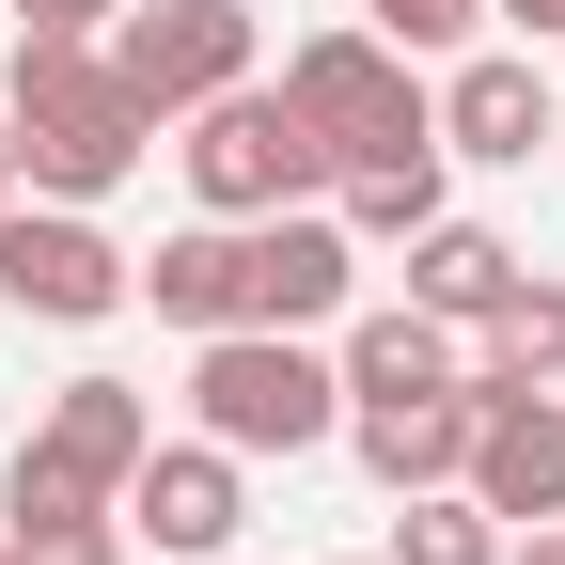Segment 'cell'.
<instances>
[{
  "mask_svg": "<svg viewBox=\"0 0 565 565\" xmlns=\"http://www.w3.org/2000/svg\"><path fill=\"white\" fill-rule=\"evenodd\" d=\"M503 565H565V519H519V534H503Z\"/></svg>",
  "mask_w": 565,
  "mask_h": 565,
  "instance_id": "obj_23",
  "label": "cell"
},
{
  "mask_svg": "<svg viewBox=\"0 0 565 565\" xmlns=\"http://www.w3.org/2000/svg\"><path fill=\"white\" fill-rule=\"evenodd\" d=\"M32 456H47V471H79L95 503H126V471L158 456V393H141V377H63L47 424H32Z\"/></svg>",
  "mask_w": 565,
  "mask_h": 565,
  "instance_id": "obj_11",
  "label": "cell"
},
{
  "mask_svg": "<svg viewBox=\"0 0 565 565\" xmlns=\"http://www.w3.org/2000/svg\"><path fill=\"white\" fill-rule=\"evenodd\" d=\"M0 17H17V32H110L126 0H0Z\"/></svg>",
  "mask_w": 565,
  "mask_h": 565,
  "instance_id": "obj_21",
  "label": "cell"
},
{
  "mask_svg": "<svg viewBox=\"0 0 565 565\" xmlns=\"http://www.w3.org/2000/svg\"><path fill=\"white\" fill-rule=\"evenodd\" d=\"M503 32H534V47H565V0H487Z\"/></svg>",
  "mask_w": 565,
  "mask_h": 565,
  "instance_id": "obj_22",
  "label": "cell"
},
{
  "mask_svg": "<svg viewBox=\"0 0 565 565\" xmlns=\"http://www.w3.org/2000/svg\"><path fill=\"white\" fill-rule=\"evenodd\" d=\"M393 565H503V519L471 487H408L393 503Z\"/></svg>",
  "mask_w": 565,
  "mask_h": 565,
  "instance_id": "obj_18",
  "label": "cell"
},
{
  "mask_svg": "<svg viewBox=\"0 0 565 565\" xmlns=\"http://www.w3.org/2000/svg\"><path fill=\"white\" fill-rule=\"evenodd\" d=\"M282 110H299L330 141V173L345 158H408V141H440V79L377 32V17H345V32H299L282 47Z\"/></svg>",
  "mask_w": 565,
  "mask_h": 565,
  "instance_id": "obj_3",
  "label": "cell"
},
{
  "mask_svg": "<svg viewBox=\"0 0 565 565\" xmlns=\"http://www.w3.org/2000/svg\"><path fill=\"white\" fill-rule=\"evenodd\" d=\"M0 110H17V158H32L47 204H110L141 158H158V110L110 79V32H17Z\"/></svg>",
  "mask_w": 565,
  "mask_h": 565,
  "instance_id": "obj_1",
  "label": "cell"
},
{
  "mask_svg": "<svg viewBox=\"0 0 565 565\" xmlns=\"http://www.w3.org/2000/svg\"><path fill=\"white\" fill-rule=\"evenodd\" d=\"M17 189H32V158H17V110H0V204H17Z\"/></svg>",
  "mask_w": 565,
  "mask_h": 565,
  "instance_id": "obj_24",
  "label": "cell"
},
{
  "mask_svg": "<svg viewBox=\"0 0 565 565\" xmlns=\"http://www.w3.org/2000/svg\"><path fill=\"white\" fill-rule=\"evenodd\" d=\"M440 204H456V158H440V141H408V158H345V173H330V221L362 236V252H408Z\"/></svg>",
  "mask_w": 565,
  "mask_h": 565,
  "instance_id": "obj_15",
  "label": "cell"
},
{
  "mask_svg": "<svg viewBox=\"0 0 565 565\" xmlns=\"http://www.w3.org/2000/svg\"><path fill=\"white\" fill-rule=\"evenodd\" d=\"M236 519H252V456H221L204 424L126 471V550H158V565H221Z\"/></svg>",
  "mask_w": 565,
  "mask_h": 565,
  "instance_id": "obj_7",
  "label": "cell"
},
{
  "mask_svg": "<svg viewBox=\"0 0 565 565\" xmlns=\"http://www.w3.org/2000/svg\"><path fill=\"white\" fill-rule=\"evenodd\" d=\"M189 424H204V440H221V456H330L345 440V362H330V345L315 330H204L189 345Z\"/></svg>",
  "mask_w": 565,
  "mask_h": 565,
  "instance_id": "obj_2",
  "label": "cell"
},
{
  "mask_svg": "<svg viewBox=\"0 0 565 565\" xmlns=\"http://www.w3.org/2000/svg\"><path fill=\"white\" fill-rule=\"evenodd\" d=\"M345 440H362V471L393 487V503H408V487H456V471H471V377H456V393H362Z\"/></svg>",
  "mask_w": 565,
  "mask_h": 565,
  "instance_id": "obj_14",
  "label": "cell"
},
{
  "mask_svg": "<svg viewBox=\"0 0 565 565\" xmlns=\"http://www.w3.org/2000/svg\"><path fill=\"white\" fill-rule=\"evenodd\" d=\"M0 565H32V550H17V534H0Z\"/></svg>",
  "mask_w": 565,
  "mask_h": 565,
  "instance_id": "obj_25",
  "label": "cell"
},
{
  "mask_svg": "<svg viewBox=\"0 0 565 565\" xmlns=\"http://www.w3.org/2000/svg\"><path fill=\"white\" fill-rule=\"evenodd\" d=\"M471 393H565V282H503V299L471 315Z\"/></svg>",
  "mask_w": 565,
  "mask_h": 565,
  "instance_id": "obj_16",
  "label": "cell"
},
{
  "mask_svg": "<svg viewBox=\"0 0 565 565\" xmlns=\"http://www.w3.org/2000/svg\"><path fill=\"white\" fill-rule=\"evenodd\" d=\"M471 503L487 519H565V393H471Z\"/></svg>",
  "mask_w": 565,
  "mask_h": 565,
  "instance_id": "obj_10",
  "label": "cell"
},
{
  "mask_svg": "<svg viewBox=\"0 0 565 565\" xmlns=\"http://www.w3.org/2000/svg\"><path fill=\"white\" fill-rule=\"evenodd\" d=\"M503 282H519V236H487V221H456V204H440V221L408 236V299H424V315H456V330H471L487 299H503Z\"/></svg>",
  "mask_w": 565,
  "mask_h": 565,
  "instance_id": "obj_17",
  "label": "cell"
},
{
  "mask_svg": "<svg viewBox=\"0 0 565 565\" xmlns=\"http://www.w3.org/2000/svg\"><path fill=\"white\" fill-rule=\"evenodd\" d=\"M330 362H345V408H362V393H456L471 377V330L424 315V299H362L330 330Z\"/></svg>",
  "mask_w": 565,
  "mask_h": 565,
  "instance_id": "obj_12",
  "label": "cell"
},
{
  "mask_svg": "<svg viewBox=\"0 0 565 565\" xmlns=\"http://www.w3.org/2000/svg\"><path fill=\"white\" fill-rule=\"evenodd\" d=\"M126 299H141V252L95 221V204H47V189L0 204V315L17 330H95Z\"/></svg>",
  "mask_w": 565,
  "mask_h": 565,
  "instance_id": "obj_5",
  "label": "cell"
},
{
  "mask_svg": "<svg viewBox=\"0 0 565 565\" xmlns=\"http://www.w3.org/2000/svg\"><path fill=\"white\" fill-rule=\"evenodd\" d=\"M173 173L204 221H282V204H330V141L282 110V79H236V95L173 110Z\"/></svg>",
  "mask_w": 565,
  "mask_h": 565,
  "instance_id": "obj_4",
  "label": "cell"
},
{
  "mask_svg": "<svg viewBox=\"0 0 565 565\" xmlns=\"http://www.w3.org/2000/svg\"><path fill=\"white\" fill-rule=\"evenodd\" d=\"M362 17H377L408 63H440V47H471V32H487V0H362Z\"/></svg>",
  "mask_w": 565,
  "mask_h": 565,
  "instance_id": "obj_19",
  "label": "cell"
},
{
  "mask_svg": "<svg viewBox=\"0 0 565 565\" xmlns=\"http://www.w3.org/2000/svg\"><path fill=\"white\" fill-rule=\"evenodd\" d=\"M110 79L173 126V110H204V95L267 79V17H252V0H126V17H110Z\"/></svg>",
  "mask_w": 565,
  "mask_h": 565,
  "instance_id": "obj_6",
  "label": "cell"
},
{
  "mask_svg": "<svg viewBox=\"0 0 565 565\" xmlns=\"http://www.w3.org/2000/svg\"><path fill=\"white\" fill-rule=\"evenodd\" d=\"M377 565H393V550H377Z\"/></svg>",
  "mask_w": 565,
  "mask_h": 565,
  "instance_id": "obj_26",
  "label": "cell"
},
{
  "mask_svg": "<svg viewBox=\"0 0 565 565\" xmlns=\"http://www.w3.org/2000/svg\"><path fill=\"white\" fill-rule=\"evenodd\" d=\"M565 141V95L534 79V47H456V79H440V158L471 173H534Z\"/></svg>",
  "mask_w": 565,
  "mask_h": 565,
  "instance_id": "obj_8",
  "label": "cell"
},
{
  "mask_svg": "<svg viewBox=\"0 0 565 565\" xmlns=\"http://www.w3.org/2000/svg\"><path fill=\"white\" fill-rule=\"evenodd\" d=\"M32 565H126V503L110 519H47V534H17Z\"/></svg>",
  "mask_w": 565,
  "mask_h": 565,
  "instance_id": "obj_20",
  "label": "cell"
},
{
  "mask_svg": "<svg viewBox=\"0 0 565 565\" xmlns=\"http://www.w3.org/2000/svg\"><path fill=\"white\" fill-rule=\"evenodd\" d=\"M141 315H158V330H236L252 315V221H189V236H158V252H141Z\"/></svg>",
  "mask_w": 565,
  "mask_h": 565,
  "instance_id": "obj_13",
  "label": "cell"
},
{
  "mask_svg": "<svg viewBox=\"0 0 565 565\" xmlns=\"http://www.w3.org/2000/svg\"><path fill=\"white\" fill-rule=\"evenodd\" d=\"M345 315H362V236L330 204L252 221V330H345Z\"/></svg>",
  "mask_w": 565,
  "mask_h": 565,
  "instance_id": "obj_9",
  "label": "cell"
}]
</instances>
